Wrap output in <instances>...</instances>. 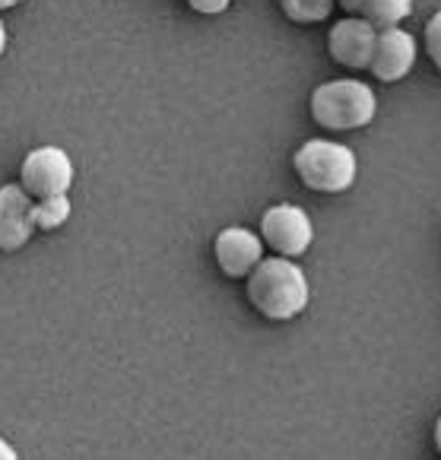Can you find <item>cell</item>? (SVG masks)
Instances as JSON below:
<instances>
[{"instance_id":"8fae6325","label":"cell","mask_w":441,"mask_h":460,"mask_svg":"<svg viewBox=\"0 0 441 460\" xmlns=\"http://www.w3.org/2000/svg\"><path fill=\"white\" fill-rule=\"evenodd\" d=\"M74 207H70L67 194H57V197H45L32 207V217H35V229L39 232H55L61 229L64 223L70 219Z\"/></svg>"},{"instance_id":"ac0fdd59","label":"cell","mask_w":441,"mask_h":460,"mask_svg":"<svg viewBox=\"0 0 441 460\" xmlns=\"http://www.w3.org/2000/svg\"><path fill=\"white\" fill-rule=\"evenodd\" d=\"M22 0H0V10H13V7H20Z\"/></svg>"},{"instance_id":"e0dca14e","label":"cell","mask_w":441,"mask_h":460,"mask_svg":"<svg viewBox=\"0 0 441 460\" xmlns=\"http://www.w3.org/2000/svg\"><path fill=\"white\" fill-rule=\"evenodd\" d=\"M435 447H438V454H441V416H438V422H435Z\"/></svg>"},{"instance_id":"ba28073f","label":"cell","mask_w":441,"mask_h":460,"mask_svg":"<svg viewBox=\"0 0 441 460\" xmlns=\"http://www.w3.org/2000/svg\"><path fill=\"white\" fill-rule=\"evenodd\" d=\"M35 197L29 194L22 184H4L0 188V251H20L22 244H29V238L35 235Z\"/></svg>"},{"instance_id":"6da1fadb","label":"cell","mask_w":441,"mask_h":460,"mask_svg":"<svg viewBox=\"0 0 441 460\" xmlns=\"http://www.w3.org/2000/svg\"><path fill=\"white\" fill-rule=\"evenodd\" d=\"M248 302L267 321H292L308 308L312 286L295 258L273 254L248 273Z\"/></svg>"},{"instance_id":"3957f363","label":"cell","mask_w":441,"mask_h":460,"mask_svg":"<svg viewBox=\"0 0 441 460\" xmlns=\"http://www.w3.org/2000/svg\"><path fill=\"white\" fill-rule=\"evenodd\" d=\"M308 109L324 130H359L375 121L378 99L362 80H331L314 89Z\"/></svg>"},{"instance_id":"4fadbf2b","label":"cell","mask_w":441,"mask_h":460,"mask_svg":"<svg viewBox=\"0 0 441 460\" xmlns=\"http://www.w3.org/2000/svg\"><path fill=\"white\" fill-rule=\"evenodd\" d=\"M426 55H428V61L435 64V70L441 74V10L432 16V20L426 22Z\"/></svg>"},{"instance_id":"9a60e30c","label":"cell","mask_w":441,"mask_h":460,"mask_svg":"<svg viewBox=\"0 0 441 460\" xmlns=\"http://www.w3.org/2000/svg\"><path fill=\"white\" fill-rule=\"evenodd\" d=\"M20 454H16V447L10 445V441H4L0 438V460H16Z\"/></svg>"},{"instance_id":"30bf717a","label":"cell","mask_w":441,"mask_h":460,"mask_svg":"<svg viewBox=\"0 0 441 460\" xmlns=\"http://www.w3.org/2000/svg\"><path fill=\"white\" fill-rule=\"evenodd\" d=\"M347 16L372 22L375 29H391L413 13V0H337Z\"/></svg>"},{"instance_id":"7c38bea8","label":"cell","mask_w":441,"mask_h":460,"mask_svg":"<svg viewBox=\"0 0 441 460\" xmlns=\"http://www.w3.org/2000/svg\"><path fill=\"white\" fill-rule=\"evenodd\" d=\"M337 0H279V10L299 26H312V22H324L331 16Z\"/></svg>"},{"instance_id":"5b68a950","label":"cell","mask_w":441,"mask_h":460,"mask_svg":"<svg viewBox=\"0 0 441 460\" xmlns=\"http://www.w3.org/2000/svg\"><path fill=\"white\" fill-rule=\"evenodd\" d=\"M20 184L35 200L67 194L74 184V163L61 146H39L22 159Z\"/></svg>"},{"instance_id":"9c48e42d","label":"cell","mask_w":441,"mask_h":460,"mask_svg":"<svg viewBox=\"0 0 441 460\" xmlns=\"http://www.w3.org/2000/svg\"><path fill=\"white\" fill-rule=\"evenodd\" d=\"M416 64V39L401 26L378 29V41H375V55L368 64V74H375L381 83H401L410 76Z\"/></svg>"},{"instance_id":"2e32d148","label":"cell","mask_w":441,"mask_h":460,"mask_svg":"<svg viewBox=\"0 0 441 460\" xmlns=\"http://www.w3.org/2000/svg\"><path fill=\"white\" fill-rule=\"evenodd\" d=\"M7 41H10L7 26H4V20H0V58H4V51H7Z\"/></svg>"},{"instance_id":"52a82bcc","label":"cell","mask_w":441,"mask_h":460,"mask_svg":"<svg viewBox=\"0 0 441 460\" xmlns=\"http://www.w3.org/2000/svg\"><path fill=\"white\" fill-rule=\"evenodd\" d=\"M213 258L229 279H248V273L264 261V238L242 226H229L213 242Z\"/></svg>"},{"instance_id":"5bb4252c","label":"cell","mask_w":441,"mask_h":460,"mask_svg":"<svg viewBox=\"0 0 441 460\" xmlns=\"http://www.w3.org/2000/svg\"><path fill=\"white\" fill-rule=\"evenodd\" d=\"M184 4L200 16H219L232 7V0H184Z\"/></svg>"},{"instance_id":"7a4b0ae2","label":"cell","mask_w":441,"mask_h":460,"mask_svg":"<svg viewBox=\"0 0 441 460\" xmlns=\"http://www.w3.org/2000/svg\"><path fill=\"white\" fill-rule=\"evenodd\" d=\"M292 169L314 194H343L356 184L359 159L349 146L333 140H308L295 149Z\"/></svg>"},{"instance_id":"8992f818","label":"cell","mask_w":441,"mask_h":460,"mask_svg":"<svg viewBox=\"0 0 441 460\" xmlns=\"http://www.w3.org/2000/svg\"><path fill=\"white\" fill-rule=\"evenodd\" d=\"M375 41H378V29L372 22L359 20V16H347V20L333 22L331 32H327V51L340 67L368 70Z\"/></svg>"},{"instance_id":"277c9868","label":"cell","mask_w":441,"mask_h":460,"mask_svg":"<svg viewBox=\"0 0 441 460\" xmlns=\"http://www.w3.org/2000/svg\"><path fill=\"white\" fill-rule=\"evenodd\" d=\"M260 238L273 254L283 258H302L314 242V226L302 207L277 203L260 217Z\"/></svg>"}]
</instances>
